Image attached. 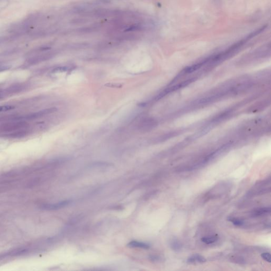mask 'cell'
<instances>
[{
    "mask_svg": "<svg viewBox=\"0 0 271 271\" xmlns=\"http://www.w3.org/2000/svg\"><path fill=\"white\" fill-rule=\"evenodd\" d=\"M271 212V208H262L259 209L258 210L254 212L253 215L258 216V215H262L265 213Z\"/></svg>",
    "mask_w": 271,
    "mask_h": 271,
    "instance_id": "5b68a950",
    "label": "cell"
},
{
    "mask_svg": "<svg viewBox=\"0 0 271 271\" xmlns=\"http://www.w3.org/2000/svg\"><path fill=\"white\" fill-rule=\"evenodd\" d=\"M71 202V201L66 200L61 201L60 202L56 203L54 204H47L41 206V208L47 210H55L60 209L69 205Z\"/></svg>",
    "mask_w": 271,
    "mask_h": 271,
    "instance_id": "7a4b0ae2",
    "label": "cell"
},
{
    "mask_svg": "<svg viewBox=\"0 0 271 271\" xmlns=\"http://www.w3.org/2000/svg\"><path fill=\"white\" fill-rule=\"evenodd\" d=\"M9 69V67L7 66H0V72L1 71H4V70H6V69Z\"/></svg>",
    "mask_w": 271,
    "mask_h": 271,
    "instance_id": "8fae6325",
    "label": "cell"
},
{
    "mask_svg": "<svg viewBox=\"0 0 271 271\" xmlns=\"http://www.w3.org/2000/svg\"><path fill=\"white\" fill-rule=\"evenodd\" d=\"M171 245L172 248L174 251H178L182 247V245L177 241H172Z\"/></svg>",
    "mask_w": 271,
    "mask_h": 271,
    "instance_id": "52a82bcc",
    "label": "cell"
},
{
    "mask_svg": "<svg viewBox=\"0 0 271 271\" xmlns=\"http://www.w3.org/2000/svg\"><path fill=\"white\" fill-rule=\"evenodd\" d=\"M218 240V237L216 236L212 237H203L201 238V241L203 243L207 244H210L213 243Z\"/></svg>",
    "mask_w": 271,
    "mask_h": 271,
    "instance_id": "8992f818",
    "label": "cell"
},
{
    "mask_svg": "<svg viewBox=\"0 0 271 271\" xmlns=\"http://www.w3.org/2000/svg\"><path fill=\"white\" fill-rule=\"evenodd\" d=\"M13 108V106H0V112H5L10 110Z\"/></svg>",
    "mask_w": 271,
    "mask_h": 271,
    "instance_id": "30bf717a",
    "label": "cell"
},
{
    "mask_svg": "<svg viewBox=\"0 0 271 271\" xmlns=\"http://www.w3.org/2000/svg\"><path fill=\"white\" fill-rule=\"evenodd\" d=\"M228 220L233 223L234 225H237V226H241L244 224L243 220L239 219H237V218H229Z\"/></svg>",
    "mask_w": 271,
    "mask_h": 271,
    "instance_id": "ba28073f",
    "label": "cell"
},
{
    "mask_svg": "<svg viewBox=\"0 0 271 271\" xmlns=\"http://www.w3.org/2000/svg\"><path fill=\"white\" fill-rule=\"evenodd\" d=\"M156 126V122L152 118H145L140 121L138 124V129L140 132H146L152 129Z\"/></svg>",
    "mask_w": 271,
    "mask_h": 271,
    "instance_id": "6da1fadb",
    "label": "cell"
},
{
    "mask_svg": "<svg viewBox=\"0 0 271 271\" xmlns=\"http://www.w3.org/2000/svg\"><path fill=\"white\" fill-rule=\"evenodd\" d=\"M127 246L132 248H140L143 249H148L150 248V245L144 243L137 241H132L128 243Z\"/></svg>",
    "mask_w": 271,
    "mask_h": 271,
    "instance_id": "3957f363",
    "label": "cell"
},
{
    "mask_svg": "<svg viewBox=\"0 0 271 271\" xmlns=\"http://www.w3.org/2000/svg\"><path fill=\"white\" fill-rule=\"evenodd\" d=\"M188 263H192L195 262H198L199 263H205L206 262V259L203 256H201L199 254H195L191 256L188 259Z\"/></svg>",
    "mask_w": 271,
    "mask_h": 271,
    "instance_id": "277c9868",
    "label": "cell"
},
{
    "mask_svg": "<svg viewBox=\"0 0 271 271\" xmlns=\"http://www.w3.org/2000/svg\"><path fill=\"white\" fill-rule=\"evenodd\" d=\"M261 257L265 261H266V262H267L269 263H271V254L270 253H264L262 254H261Z\"/></svg>",
    "mask_w": 271,
    "mask_h": 271,
    "instance_id": "9c48e42d",
    "label": "cell"
}]
</instances>
